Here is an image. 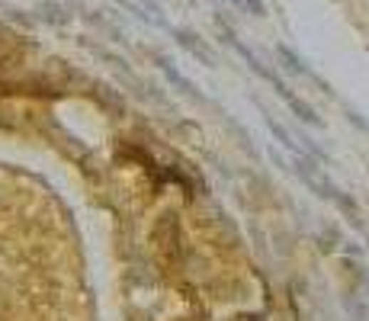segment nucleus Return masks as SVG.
Returning a JSON list of instances; mask_svg holds the SVG:
<instances>
[{
  "label": "nucleus",
  "mask_w": 369,
  "mask_h": 321,
  "mask_svg": "<svg viewBox=\"0 0 369 321\" xmlns=\"http://www.w3.org/2000/svg\"><path fill=\"white\" fill-rule=\"evenodd\" d=\"M0 321H93L80 235L48 183L0 164Z\"/></svg>",
  "instance_id": "obj_1"
}]
</instances>
